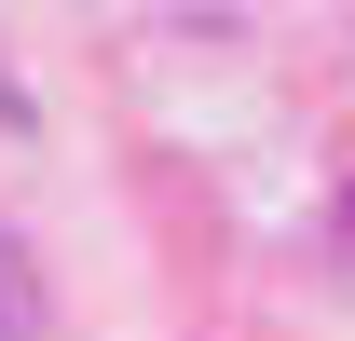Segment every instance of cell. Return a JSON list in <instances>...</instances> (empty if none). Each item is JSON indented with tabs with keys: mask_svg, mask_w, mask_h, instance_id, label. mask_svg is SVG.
I'll use <instances>...</instances> for the list:
<instances>
[{
	"mask_svg": "<svg viewBox=\"0 0 355 341\" xmlns=\"http://www.w3.org/2000/svg\"><path fill=\"white\" fill-rule=\"evenodd\" d=\"M0 341H42V273H28V232L0 218Z\"/></svg>",
	"mask_w": 355,
	"mask_h": 341,
	"instance_id": "6da1fadb",
	"label": "cell"
}]
</instances>
